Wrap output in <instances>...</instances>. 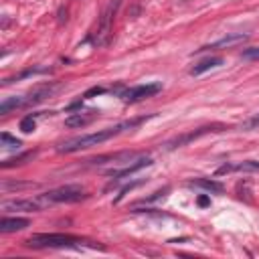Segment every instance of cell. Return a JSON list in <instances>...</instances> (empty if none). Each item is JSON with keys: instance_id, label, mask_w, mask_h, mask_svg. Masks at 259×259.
Segmentation results:
<instances>
[{"instance_id": "cell-4", "label": "cell", "mask_w": 259, "mask_h": 259, "mask_svg": "<svg viewBox=\"0 0 259 259\" xmlns=\"http://www.w3.org/2000/svg\"><path fill=\"white\" fill-rule=\"evenodd\" d=\"M51 206L45 198V194H38L34 198H16V200H4L0 204V208L4 212H10V210H24V212H34V210H42Z\"/></svg>"}, {"instance_id": "cell-8", "label": "cell", "mask_w": 259, "mask_h": 259, "mask_svg": "<svg viewBox=\"0 0 259 259\" xmlns=\"http://www.w3.org/2000/svg\"><path fill=\"white\" fill-rule=\"evenodd\" d=\"M152 164V160L148 158V156H142V158H138V160H134L132 164H127V166H123L121 170H109L107 174L111 176V178H115V180H119V178H127L130 174H134V172H138V170H142V168H146V166H150Z\"/></svg>"}, {"instance_id": "cell-22", "label": "cell", "mask_w": 259, "mask_h": 259, "mask_svg": "<svg viewBox=\"0 0 259 259\" xmlns=\"http://www.w3.org/2000/svg\"><path fill=\"white\" fill-rule=\"evenodd\" d=\"M103 91H105L103 87H91V89H89V91H87L83 97H93V95H99V93H103Z\"/></svg>"}, {"instance_id": "cell-7", "label": "cell", "mask_w": 259, "mask_h": 259, "mask_svg": "<svg viewBox=\"0 0 259 259\" xmlns=\"http://www.w3.org/2000/svg\"><path fill=\"white\" fill-rule=\"evenodd\" d=\"M223 130H227V125H223V123L204 125V127H198V130H194V132H188V134L176 136L174 140H170V142L166 144V148H168V150H176V148L186 146L188 142H192V140H196V138H200V136H206V134H210V132H223Z\"/></svg>"}, {"instance_id": "cell-23", "label": "cell", "mask_w": 259, "mask_h": 259, "mask_svg": "<svg viewBox=\"0 0 259 259\" xmlns=\"http://www.w3.org/2000/svg\"><path fill=\"white\" fill-rule=\"evenodd\" d=\"M198 204H200V206H206V204H208V198H206V196H198Z\"/></svg>"}, {"instance_id": "cell-5", "label": "cell", "mask_w": 259, "mask_h": 259, "mask_svg": "<svg viewBox=\"0 0 259 259\" xmlns=\"http://www.w3.org/2000/svg\"><path fill=\"white\" fill-rule=\"evenodd\" d=\"M117 6H119V0H111V4L107 6V10H105L103 16L99 18L97 30H95L93 36H91V40H93L95 47H101V45L107 42V38H109V34H111V20H113V14H115Z\"/></svg>"}, {"instance_id": "cell-11", "label": "cell", "mask_w": 259, "mask_h": 259, "mask_svg": "<svg viewBox=\"0 0 259 259\" xmlns=\"http://www.w3.org/2000/svg\"><path fill=\"white\" fill-rule=\"evenodd\" d=\"M95 117H97L95 109H91V111H77V113H73V115H69L65 119V125L67 127H83V125H89Z\"/></svg>"}, {"instance_id": "cell-20", "label": "cell", "mask_w": 259, "mask_h": 259, "mask_svg": "<svg viewBox=\"0 0 259 259\" xmlns=\"http://www.w3.org/2000/svg\"><path fill=\"white\" fill-rule=\"evenodd\" d=\"M0 140H2V142H4V144H6L8 148H18V146H20V142H18L16 138H12V136H8L6 132H4L2 136H0Z\"/></svg>"}, {"instance_id": "cell-12", "label": "cell", "mask_w": 259, "mask_h": 259, "mask_svg": "<svg viewBox=\"0 0 259 259\" xmlns=\"http://www.w3.org/2000/svg\"><path fill=\"white\" fill-rule=\"evenodd\" d=\"M223 65V57H208V59H202L200 63H196L192 69H190V75H202L204 71H210V69H217Z\"/></svg>"}, {"instance_id": "cell-16", "label": "cell", "mask_w": 259, "mask_h": 259, "mask_svg": "<svg viewBox=\"0 0 259 259\" xmlns=\"http://www.w3.org/2000/svg\"><path fill=\"white\" fill-rule=\"evenodd\" d=\"M34 130H36L34 115H26V117H22V119H20V132L30 134V132H34Z\"/></svg>"}, {"instance_id": "cell-17", "label": "cell", "mask_w": 259, "mask_h": 259, "mask_svg": "<svg viewBox=\"0 0 259 259\" xmlns=\"http://www.w3.org/2000/svg\"><path fill=\"white\" fill-rule=\"evenodd\" d=\"M34 182H2V190H22V188H32Z\"/></svg>"}, {"instance_id": "cell-13", "label": "cell", "mask_w": 259, "mask_h": 259, "mask_svg": "<svg viewBox=\"0 0 259 259\" xmlns=\"http://www.w3.org/2000/svg\"><path fill=\"white\" fill-rule=\"evenodd\" d=\"M24 105H28L26 97H6L0 103V115H8L12 109H18V107H24Z\"/></svg>"}, {"instance_id": "cell-15", "label": "cell", "mask_w": 259, "mask_h": 259, "mask_svg": "<svg viewBox=\"0 0 259 259\" xmlns=\"http://www.w3.org/2000/svg\"><path fill=\"white\" fill-rule=\"evenodd\" d=\"M34 154H36V152H24V154H20V156L8 158V160H4V162H2V168H12V166H20V164H24L26 160H32V158H34Z\"/></svg>"}, {"instance_id": "cell-2", "label": "cell", "mask_w": 259, "mask_h": 259, "mask_svg": "<svg viewBox=\"0 0 259 259\" xmlns=\"http://www.w3.org/2000/svg\"><path fill=\"white\" fill-rule=\"evenodd\" d=\"M77 243H81V239L67 233H36L24 241V245L32 249H61V247H75Z\"/></svg>"}, {"instance_id": "cell-19", "label": "cell", "mask_w": 259, "mask_h": 259, "mask_svg": "<svg viewBox=\"0 0 259 259\" xmlns=\"http://www.w3.org/2000/svg\"><path fill=\"white\" fill-rule=\"evenodd\" d=\"M243 59H249V61H259V47H249L241 53Z\"/></svg>"}, {"instance_id": "cell-21", "label": "cell", "mask_w": 259, "mask_h": 259, "mask_svg": "<svg viewBox=\"0 0 259 259\" xmlns=\"http://www.w3.org/2000/svg\"><path fill=\"white\" fill-rule=\"evenodd\" d=\"M243 130H251V127H259V113L257 115H253L251 119H247L243 125H241Z\"/></svg>"}, {"instance_id": "cell-1", "label": "cell", "mask_w": 259, "mask_h": 259, "mask_svg": "<svg viewBox=\"0 0 259 259\" xmlns=\"http://www.w3.org/2000/svg\"><path fill=\"white\" fill-rule=\"evenodd\" d=\"M142 121H146V117H138V119H132V121H123L115 127H107V130H99L95 134H87V136H79V138H73V140H67L65 144H61L57 150L61 154H73V152H79V150H85V148H93V146H99L107 140H111L113 136L121 134L123 130H132L136 125H140Z\"/></svg>"}, {"instance_id": "cell-10", "label": "cell", "mask_w": 259, "mask_h": 259, "mask_svg": "<svg viewBox=\"0 0 259 259\" xmlns=\"http://www.w3.org/2000/svg\"><path fill=\"white\" fill-rule=\"evenodd\" d=\"M30 225L28 219L24 217H4L0 221V233H16V231H24Z\"/></svg>"}, {"instance_id": "cell-9", "label": "cell", "mask_w": 259, "mask_h": 259, "mask_svg": "<svg viewBox=\"0 0 259 259\" xmlns=\"http://www.w3.org/2000/svg\"><path fill=\"white\" fill-rule=\"evenodd\" d=\"M243 40H247V34H243V32H233V34H229V36H223V38H219V40L206 45V47L196 49V53H200V51H210V49H227V47L239 45V42H243Z\"/></svg>"}, {"instance_id": "cell-14", "label": "cell", "mask_w": 259, "mask_h": 259, "mask_svg": "<svg viewBox=\"0 0 259 259\" xmlns=\"http://www.w3.org/2000/svg\"><path fill=\"white\" fill-rule=\"evenodd\" d=\"M188 186H196V188H202V190H206V192H223V184L217 182V180H208V178L190 180Z\"/></svg>"}, {"instance_id": "cell-6", "label": "cell", "mask_w": 259, "mask_h": 259, "mask_svg": "<svg viewBox=\"0 0 259 259\" xmlns=\"http://www.w3.org/2000/svg\"><path fill=\"white\" fill-rule=\"evenodd\" d=\"M160 89H162L160 83H144V85H136V87L125 89L119 97H121V101H125V103H138V101H142V99H148V97L156 95Z\"/></svg>"}, {"instance_id": "cell-18", "label": "cell", "mask_w": 259, "mask_h": 259, "mask_svg": "<svg viewBox=\"0 0 259 259\" xmlns=\"http://www.w3.org/2000/svg\"><path fill=\"white\" fill-rule=\"evenodd\" d=\"M233 170H247V172H259V162H253V160H249V162H243V164H237V166H233Z\"/></svg>"}, {"instance_id": "cell-3", "label": "cell", "mask_w": 259, "mask_h": 259, "mask_svg": "<svg viewBox=\"0 0 259 259\" xmlns=\"http://www.w3.org/2000/svg\"><path fill=\"white\" fill-rule=\"evenodd\" d=\"M45 198L49 204H57V202H79L83 198H87V190L77 186V184H65L61 188L49 190L45 192Z\"/></svg>"}]
</instances>
